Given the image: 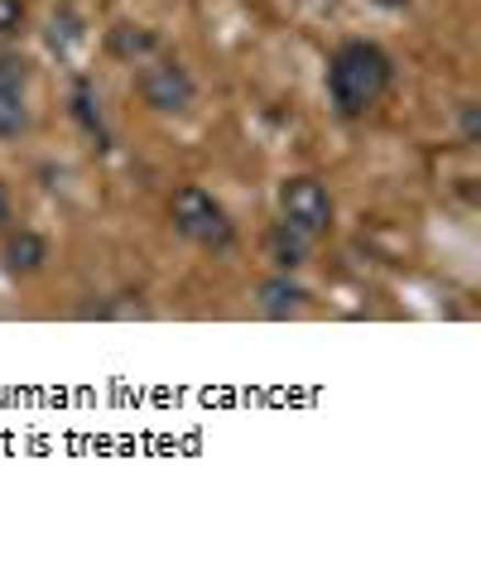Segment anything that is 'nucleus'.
I'll return each instance as SVG.
<instances>
[{
    "instance_id": "nucleus-10",
    "label": "nucleus",
    "mask_w": 481,
    "mask_h": 563,
    "mask_svg": "<svg viewBox=\"0 0 481 563\" xmlns=\"http://www.w3.org/2000/svg\"><path fill=\"white\" fill-rule=\"evenodd\" d=\"M30 131V107L24 92H0V140H20Z\"/></svg>"
},
{
    "instance_id": "nucleus-12",
    "label": "nucleus",
    "mask_w": 481,
    "mask_h": 563,
    "mask_svg": "<svg viewBox=\"0 0 481 563\" xmlns=\"http://www.w3.org/2000/svg\"><path fill=\"white\" fill-rule=\"evenodd\" d=\"M72 40H82L78 15H72V10H63V15H54V30H48V44H54V48H68Z\"/></svg>"
},
{
    "instance_id": "nucleus-8",
    "label": "nucleus",
    "mask_w": 481,
    "mask_h": 563,
    "mask_svg": "<svg viewBox=\"0 0 481 563\" xmlns=\"http://www.w3.org/2000/svg\"><path fill=\"white\" fill-rule=\"evenodd\" d=\"M309 246H313L309 236H299L294 227H284V222H280V227H275V232H270V261H275V271L294 275L299 265L309 261Z\"/></svg>"
},
{
    "instance_id": "nucleus-16",
    "label": "nucleus",
    "mask_w": 481,
    "mask_h": 563,
    "mask_svg": "<svg viewBox=\"0 0 481 563\" xmlns=\"http://www.w3.org/2000/svg\"><path fill=\"white\" fill-rule=\"evenodd\" d=\"M371 5H381V10H404L410 0H371Z\"/></svg>"
},
{
    "instance_id": "nucleus-11",
    "label": "nucleus",
    "mask_w": 481,
    "mask_h": 563,
    "mask_svg": "<svg viewBox=\"0 0 481 563\" xmlns=\"http://www.w3.org/2000/svg\"><path fill=\"white\" fill-rule=\"evenodd\" d=\"M30 87V58L0 48V92H24Z\"/></svg>"
},
{
    "instance_id": "nucleus-5",
    "label": "nucleus",
    "mask_w": 481,
    "mask_h": 563,
    "mask_svg": "<svg viewBox=\"0 0 481 563\" xmlns=\"http://www.w3.org/2000/svg\"><path fill=\"white\" fill-rule=\"evenodd\" d=\"M10 275H40L44 261H48V241L34 232V227H20V232L5 236V251H0Z\"/></svg>"
},
{
    "instance_id": "nucleus-3",
    "label": "nucleus",
    "mask_w": 481,
    "mask_h": 563,
    "mask_svg": "<svg viewBox=\"0 0 481 563\" xmlns=\"http://www.w3.org/2000/svg\"><path fill=\"white\" fill-rule=\"evenodd\" d=\"M135 92H141V101L149 111H159V117H183L198 97V82L179 58H155V63H141Z\"/></svg>"
},
{
    "instance_id": "nucleus-6",
    "label": "nucleus",
    "mask_w": 481,
    "mask_h": 563,
    "mask_svg": "<svg viewBox=\"0 0 481 563\" xmlns=\"http://www.w3.org/2000/svg\"><path fill=\"white\" fill-rule=\"evenodd\" d=\"M256 303H260V313H265V318H294L303 303H309V289H303L299 279H289V275L280 271V275L260 279Z\"/></svg>"
},
{
    "instance_id": "nucleus-2",
    "label": "nucleus",
    "mask_w": 481,
    "mask_h": 563,
    "mask_svg": "<svg viewBox=\"0 0 481 563\" xmlns=\"http://www.w3.org/2000/svg\"><path fill=\"white\" fill-rule=\"evenodd\" d=\"M169 222L183 241H193L202 251H226L236 241V222L202 184H183L179 194L169 198Z\"/></svg>"
},
{
    "instance_id": "nucleus-13",
    "label": "nucleus",
    "mask_w": 481,
    "mask_h": 563,
    "mask_svg": "<svg viewBox=\"0 0 481 563\" xmlns=\"http://www.w3.org/2000/svg\"><path fill=\"white\" fill-rule=\"evenodd\" d=\"M24 24V0H0V34H15Z\"/></svg>"
},
{
    "instance_id": "nucleus-14",
    "label": "nucleus",
    "mask_w": 481,
    "mask_h": 563,
    "mask_svg": "<svg viewBox=\"0 0 481 563\" xmlns=\"http://www.w3.org/2000/svg\"><path fill=\"white\" fill-rule=\"evenodd\" d=\"M462 140L467 145H477L481 140V107L477 101H462Z\"/></svg>"
},
{
    "instance_id": "nucleus-4",
    "label": "nucleus",
    "mask_w": 481,
    "mask_h": 563,
    "mask_svg": "<svg viewBox=\"0 0 481 563\" xmlns=\"http://www.w3.org/2000/svg\"><path fill=\"white\" fill-rule=\"evenodd\" d=\"M280 212H284V227H294V232L309 241H323L333 232V194L309 174L289 178L280 188Z\"/></svg>"
},
{
    "instance_id": "nucleus-9",
    "label": "nucleus",
    "mask_w": 481,
    "mask_h": 563,
    "mask_svg": "<svg viewBox=\"0 0 481 563\" xmlns=\"http://www.w3.org/2000/svg\"><path fill=\"white\" fill-rule=\"evenodd\" d=\"M107 48L116 54L121 63H141V58H149L159 48V40L149 30H141V24H116V30L107 34Z\"/></svg>"
},
{
    "instance_id": "nucleus-1",
    "label": "nucleus",
    "mask_w": 481,
    "mask_h": 563,
    "mask_svg": "<svg viewBox=\"0 0 481 563\" xmlns=\"http://www.w3.org/2000/svg\"><path fill=\"white\" fill-rule=\"evenodd\" d=\"M390 78H395V63H390V54L381 44L347 40L333 58H327V101H333L337 117L357 121L385 97Z\"/></svg>"
},
{
    "instance_id": "nucleus-15",
    "label": "nucleus",
    "mask_w": 481,
    "mask_h": 563,
    "mask_svg": "<svg viewBox=\"0 0 481 563\" xmlns=\"http://www.w3.org/2000/svg\"><path fill=\"white\" fill-rule=\"evenodd\" d=\"M10 217H15V202H10V188L0 184V232L10 227Z\"/></svg>"
},
{
    "instance_id": "nucleus-7",
    "label": "nucleus",
    "mask_w": 481,
    "mask_h": 563,
    "mask_svg": "<svg viewBox=\"0 0 481 563\" xmlns=\"http://www.w3.org/2000/svg\"><path fill=\"white\" fill-rule=\"evenodd\" d=\"M72 121L82 125V135L92 140L97 150H107L111 145V131H107V117H101V101H97V87L87 82V78H78L72 82Z\"/></svg>"
}]
</instances>
